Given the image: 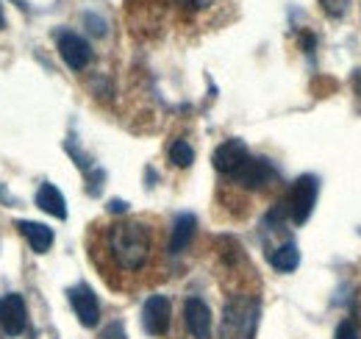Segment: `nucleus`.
Here are the masks:
<instances>
[{
    "mask_svg": "<svg viewBox=\"0 0 361 339\" xmlns=\"http://www.w3.org/2000/svg\"><path fill=\"white\" fill-rule=\"evenodd\" d=\"M106 254L123 273H139L150 264L153 231L142 220H120L106 231Z\"/></svg>",
    "mask_w": 361,
    "mask_h": 339,
    "instance_id": "1",
    "label": "nucleus"
},
{
    "mask_svg": "<svg viewBox=\"0 0 361 339\" xmlns=\"http://www.w3.org/2000/svg\"><path fill=\"white\" fill-rule=\"evenodd\" d=\"M259 326V300L256 297H233L223 311L220 339H253Z\"/></svg>",
    "mask_w": 361,
    "mask_h": 339,
    "instance_id": "2",
    "label": "nucleus"
},
{
    "mask_svg": "<svg viewBox=\"0 0 361 339\" xmlns=\"http://www.w3.org/2000/svg\"><path fill=\"white\" fill-rule=\"evenodd\" d=\"M317 192H319V181H317L314 175H300V178L292 184L286 209L292 214V222H295V225H303V222L312 217L314 203H317Z\"/></svg>",
    "mask_w": 361,
    "mask_h": 339,
    "instance_id": "3",
    "label": "nucleus"
},
{
    "mask_svg": "<svg viewBox=\"0 0 361 339\" xmlns=\"http://www.w3.org/2000/svg\"><path fill=\"white\" fill-rule=\"evenodd\" d=\"M231 178H233L239 186H245V189H264V186H270L272 181L278 178V172H275V167H272L267 159H253V156H247L245 165L236 170Z\"/></svg>",
    "mask_w": 361,
    "mask_h": 339,
    "instance_id": "4",
    "label": "nucleus"
},
{
    "mask_svg": "<svg viewBox=\"0 0 361 339\" xmlns=\"http://www.w3.org/2000/svg\"><path fill=\"white\" fill-rule=\"evenodd\" d=\"M142 328L150 337H164L170 331V300L164 295H150L142 306Z\"/></svg>",
    "mask_w": 361,
    "mask_h": 339,
    "instance_id": "5",
    "label": "nucleus"
},
{
    "mask_svg": "<svg viewBox=\"0 0 361 339\" xmlns=\"http://www.w3.org/2000/svg\"><path fill=\"white\" fill-rule=\"evenodd\" d=\"M59 56L64 59V64L70 70H84L87 64L92 61V47L84 37L73 34V31H61L59 34Z\"/></svg>",
    "mask_w": 361,
    "mask_h": 339,
    "instance_id": "6",
    "label": "nucleus"
},
{
    "mask_svg": "<svg viewBox=\"0 0 361 339\" xmlns=\"http://www.w3.org/2000/svg\"><path fill=\"white\" fill-rule=\"evenodd\" d=\"M0 326L8 337H20L28 326V309H25V300L23 295L11 292L0 300Z\"/></svg>",
    "mask_w": 361,
    "mask_h": 339,
    "instance_id": "7",
    "label": "nucleus"
},
{
    "mask_svg": "<svg viewBox=\"0 0 361 339\" xmlns=\"http://www.w3.org/2000/svg\"><path fill=\"white\" fill-rule=\"evenodd\" d=\"M67 295H70V306H73L75 317L81 320V326L94 328V326L100 323V303H97V295L92 292V287L78 284V287H73Z\"/></svg>",
    "mask_w": 361,
    "mask_h": 339,
    "instance_id": "8",
    "label": "nucleus"
},
{
    "mask_svg": "<svg viewBox=\"0 0 361 339\" xmlns=\"http://www.w3.org/2000/svg\"><path fill=\"white\" fill-rule=\"evenodd\" d=\"M247 156H250V153H247V145H245L242 139H226V142L214 150L212 165H214L217 172H223V175H233L236 170L245 165Z\"/></svg>",
    "mask_w": 361,
    "mask_h": 339,
    "instance_id": "9",
    "label": "nucleus"
},
{
    "mask_svg": "<svg viewBox=\"0 0 361 339\" xmlns=\"http://www.w3.org/2000/svg\"><path fill=\"white\" fill-rule=\"evenodd\" d=\"M183 320L195 339H212V309L200 297H189L183 303Z\"/></svg>",
    "mask_w": 361,
    "mask_h": 339,
    "instance_id": "10",
    "label": "nucleus"
},
{
    "mask_svg": "<svg viewBox=\"0 0 361 339\" xmlns=\"http://www.w3.org/2000/svg\"><path fill=\"white\" fill-rule=\"evenodd\" d=\"M17 228H20V234L28 239V245L37 254H47L50 251V245H53V228H47L42 222H31V220H20Z\"/></svg>",
    "mask_w": 361,
    "mask_h": 339,
    "instance_id": "11",
    "label": "nucleus"
},
{
    "mask_svg": "<svg viewBox=\"0 0 361 339\" xmlns=\"http://www.w3.org/2000/svg\"><path fill=\"white\" fill-rule=\"evenodd\" d=\"M37 206L45 214L56 217V220H67V201L64 195L59 192V186L53 184H42L39 192H37Z\"/></svg>",
    "mask_w": 361,
    "mask_h": 339,
    "instance_id": "12",
    "label": "nucleus"
},
{
    "mask_svg": "<svg viewBox=\"0 0 361 339\" xmlns=\"http://www.w3.org/2000/svg\"><path fill=\"white\" fill-rule=\"evenodd\" d=\"M195 228H197V220L195 214H180L178 220L173 222V234H170V254H180L189 248L192 237H195Z\"/></svg>",
    "mask_w": 361,
    "mask_h": 339,
    "instance_id": "13",
    "label": "nucleus"
},
{
    "mask_svg": "<svg viewBox=\"0 0 361 339\" xmlns=\"http://www.w3.org/2000/svg\"><path fill=\"white\" fill-rule=\"evenodd\" d=\"M270 264L278 273H292V270H298V264H300V251H298V245H295V242H286V245L270 251Z\"/></svg>",
    "mask_w": 361,
    "mask_h": 339,
    "instance_id": "14",
    "label": "nucleus"
},
{
    "mask_svg": "<svg viewBox=\"0 0 361 339\" xmlns=\"http://www.w3.org/2000/svg\"><path fill=\"white\" fill-rule=\"evenodd\" d=\"M170 162H173L176 167H189V165L195 162V150H192L183 139H176V142L170 145Z\"/></svg>",
    "mask_w": 361,
    "mask_h": 339,
    "instance_id": "15",
    "label": "nucleus"
},
{
    "mask_svg": "<svg viewBox=\"0 0 361 339\" xmlns=\"http://www.w3.org/2000/svg\"><path fill=\"white\" fill-rule=\"evenodd\" d=\"M319 3H322V11L328 17H342L348 11V6H350V0H319Z\"/></svg>",
    "mask_w": 361,
    "mask_h": 339,
    "instance_id": "16",
    "label": "nucleus"
},
{
    "mask_svg": "<svg viewBox=\"0 0 361 339\" xmlns=\"http://www.w3.org/2000/svg\"><path fill=\"white\" fill-rule=\"evenodd\" d=\"M334 339H359V331H356V326L353 323H339V328H336V334H334Z\"/></svg>",
    "mask_w": 361,
    "mask_h": 339,
    "instance_id": "17",
    "label": "nucleus"
},
{
    "mask_svg": "<svg viewBox=\"0 0 361 339\" xmlns=\"http://www.w3.org/2000/svg\"><path fill=\"white\" fill-rule=\"evenodd\" d=\"M100 339H128V337H126L123 323H111V326H106V331H103V337Z\"/></svg>",
    "mask_w": 361,
    "mask_h": 339,
    "instance_id": "18",
    "label": "nucleus"
},
{
    "mask_svg": "<svg viewBox=\"0 0 361 339\" xmlns=\"http://www.w3.org/2000/svg\"><path fill=\"white\" fill-rule=\"evenodd\" d=\"M87 23H90L92 34H97V37H103V34H106V23H103L100 17H94V14H87Z\"/></svg>",
    "mask_w": 361,
    "mask_h": 339,
    "instance_id": "19",
    "label": "nucleus"
},
{
    "mask_svg": "<svg viewBox=\"0 0 361 339\" xmlns=\"http://www.w3.org/2000/svg\"><path fill=\"white\" fill-rule=\"evenodd\" d=\"M180 3H183V6H192V8H203L209 0H180Z\"/></svg>",
    "mask_w": 361,
    "mask_h": 339,
    "instance_id": "20",
    "label": "nucleus"
},
{
    "mask_svg": "<svg viewBox=\"0 0 361 339\" xmlns=\"http://www.w3.org/2000/svg\"><path fill=\"white\" fill-rule=\"evenodd\" d=\"M109 209H111L114 214H117V212H126V203H123V201H111V203H109Z\"/></svg>",
    "mask_w": 361,
    "mask_h": 339,
    "instance_id": "21",
    "label": "nucleus"
},
{
    "mask_svg": "<svg viewBox=\"0 0 361 339\" xmlns=\"http://www.w3.org/2000/svg\"><path fill=\"white\" fill-rule=\"evenodd\" d=\"M353 81H356V92L361 95V70H356V76H353Z\"/></svg>",
    "mask_w": 361,
    "mask_h": 339,
    "instance_id": "22",
    "label": "nucleus"
},
{
    "mask_svg": "<svg viewBox=\"0 0 361 339\" xmlns=\"http://www.w3.org/2000/svg\"><path fill=\"white\" fill-rule=\"evenodd\" d=\"M3 25H6V17H3V6H0V31H3Z\"/></svg>",
    "mask_w": 361,
    "mask_h": 339,
    "instance_id": "23",
    "label": "nucleus"
}]
</instances>
